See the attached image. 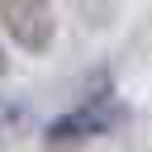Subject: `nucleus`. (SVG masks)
Segmentation results:
<instances>
[{
  "mask_svg": "<svg viewBox=\"0 0 152 152\" xmlns=\"http://www.w3.org/2000/svg\"><path fill=\"white\" fill-rule=\"evenodd\" d=\"M124 100L119 95H109V90H100V95H90L86 104H76V109H66V114H57L48 128H43V138H48V147H81V142H90V138H100V133H109V128H119L124 124Z\"/></svg>",
  "mask_w": 152,
  "mask_h": 152,
  "instance_id": "1",
  "label": "nucleus"
},
{
  "mask_svg": "<svg viewBox=\"0 0 152 152\" xmlns=\"http://www.w3.org/2000/svg\"><path fill=\"white\" fill-rule=\"evenodd\" d=\"M0 24L24 52H48L57 38V19L48 0H0Z\"/></svg>",
  "mask_w": 152,
  "mask_h": 152,
  "instance_id": "2",
  "label": "nucleus"
},
{
  "mask_svg": "<svg viewBox=\"0 0 152 152\" xmlns=\"http://www.w3.org/2000/svg\"><path fill=\"white\" fill-rule=\"evenodd\" d=\"M19 128H24V109L10 104V100H0V133L10 138V133H19Z\"/></svg>",
  "mask_w": 152,
  "mask_h": 152,
  "instance_id": "3",
  "label": "nucleus"
},
{
  "mask_svg": "<svg viewBox=\"0 0 152 152\" xmlns=\"http://www.w3.org/2000/svg\"><path fill=\"white\" fill-rule=\"evenodd\" d=\"M10 71V57H5V43H0V76Z\"/></svg>",
  "mask_w": 152,
  "mask_h": 152,
  "instance_id": "4",
  "label": "nucleus"
}]
</instances>
